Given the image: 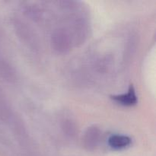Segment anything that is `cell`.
Segmentation results:
<instances>
[{"label":"cell","mask_w":156,"mask_h":156,"mask_svg":"<svg viewBox=\"0 0 156 156\" xmlns=\"http://www.w3.org/2000/svg\"><path fill=\"white\" fill-rule=\"evenodd\" d=\"M114 99L116 101L119 102L121 105H126V106H131V105H135L137 102L136 95L133 87L132 86L129 88V91L126 94L115 96V97H114Z\"/></svg>","instance_id":"7a4b0ae2"},{"label":"cell","mask_w":156,"mask_h":156,"mask_svg":"<svg viewBox=\"0 0 156 156\" xmlns=\"http://www.w3.org/2000/svg\"><path fill=\"white\" fill-rule=\"evenodd\" d=\"M108 143L113 149H123L130 145L131 140L126 136L113 135L108 140Z\"/></svg>","instance_id":"6da1fadb"}]
</instances>
